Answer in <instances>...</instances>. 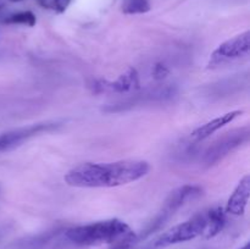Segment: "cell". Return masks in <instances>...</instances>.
<instances>
[{
    "instance_id": "14",
    "label": "cell",
    "mask_w": 250,
    "mask_h": 249,
    "mask_svg": "<svg viewBox=\"0 0 250 249\" xmlns=\"http://www.w3.org/2000/svg\"><path fill=\"white\" fill-rule=\"evenodd\" d=\"M72 0H38V4L43 9L50 10L56 14H62L70 6Z\"/></svg>"
},
{
    "instance_id": "6",
    "label": "cell",
    "mask_w": 250,
    "mask_h": 249,
    "mask_svg": "<svg viewBox=\"0 0 250 249\" xmlns=\"http://www.w3.org/2000/svg\"><path fill=\"white\" fill-rule=\"evenodd\" d=\"M249 138L250 129L248 126L229 132V133L221 137L219 141L215 142L212 145H210L207 149V151L204 153V156H203V163L208 167L215 165V164L221 161L224 158H226L232 151L236 150L237 148L242 146L243 144L248 143Z\"/></svg>"
},
{
    "instance_id": "9",
    "label": "cell",
    "mask_w": 250,
    "mask_h": 249,
    "mask_svg": "<svg viewBox=\"0 0 250 249\" xmlns=\"http://www.w3.org/2000/svg\"><path fill=\"white\" fill-rule=\"evenodd\" d=\"M250 195V176L246 175L239 183L237 185L236 189L231 194L227 202V207L225 211L231 215L241 216L246 212L247 205L249 202Z\"/></svg>"
},
{
    "instance_id": "18",
    "label": "cell",
    "mask_w": 250,
    "mask_h": 249,
    "mask_svg": "<svg viewBox=\"0 0 250 249\" xmlns=\"http://www.w3.org/2000/svg\"><path fill=\"white\" fill-rule=\"evenodd\" d=\"M10 1H12V2H19V1H23V0H10Z\"/></svg>"
},
{
    "instance_id": "17",
    "label": "cell",
    "mask_w": 250,
    "mask_h": 249,
    "mask_svg": "<svg viewBox=\"0 0 250 249\" xmlns=\"http://www.w3.org/2000/svg\"><path fill=\"white\" fill-rule=\"evenodd\" d=\"M241 249H250V243H249V242H248V243H246V244H244V246L242 247Z\"/></svg>"
},
{
    "instance_id": "7",
    "label": "cell",
    "mask_w": 250,
    "mask_h": 249,
    "mask_svg": "<svg viewBox=\"0 0 250 249\" xmlns=\"http://www.w3.org/2000/svg\"><path fill=\"white\" fill-rule=\"evenodd\" d=\"M61 126L60 122H41V124H29L27 127L11 129L0 134V153L9 151L22 145L24 142L42 133L51 132Z\"/></svg>"
},
{
    "instance_id": "5",
    "label": "cell",
    "mask_w": 250,
    "mask_h": 249,
    "mask_svg": "<svg viewBox=\"0 0 250 249\" xmlns=\"http://www.w3.org/2000/svg\"><path fill=\"white\" fill-rule=\"evenodd\" d=\"M250 51V32L246 31L229 41L220 44L212 54L208 62V68H216L226 65L238 59L246 58Z\"/></svg>"
},
{
    "instance_id": "12",
    "label": "cell",
    "mask_w": 250,
    "mask_h": 249,
    "mask_svg": "<svg viewBox=\"0 0 250 249\" xmlns=\"http://www.w3.org/2000/svg\"><path fill=\"white\" fill-rule=\"evenodd\" d=\"M150 0H124L122 12L126 15H139L150 11Z\"/></svg>"
},
{
    "instance_id": "16",
    "label": "cell",
    "mask_w": 250,
    "mask_h": 249,
    "mask_svg": "<svg viewBox=\"0 0 250 249\" xmlns=\"http://www.w3.org/2000/svg\"><path fill=\"white\" fill-rule=\"evenodd\" d=\"M141 249H154V248H153V247H151V244H150V243H146V246L142 247Z\"/></svg>"
},
{
    "instance_id": "15",
    "label": "cell",
    "mask_w": 250,
    "mask_h": 249,
    "mask_svg": "<svg viewBox=\"0 0 250 249\" xmlns=\"http://www.w3.org/2000/svg\"><path fill=\"white\" fill-rule=\"evenodd\" d=\"M170 73V70L167 68V66H165L164 63L158 62L153 68V76L155 80H163L166 76Z\"/></svg>"
},
{
    "instance_id": "8",
    "label": "cell",
    "mask_w": 250,
    "mask_h": 249,
    "mask_svg": "<svg viewBox=\"0 0 250 249\" xmlns=\"http://www.w3.org/2000/svg\"><path fill=\"white\" fill-rule=\"evenodd\" d=\"M88 87L97 94L100 93H129L139 89L141 81L136 68H128L126 72L122 73L115 81L103 80V78H94L89 82Z\"/></svg>"
},
{
    "instance_id": "10",
    "label": "cell",
    "mask_w": 250,
    "mask_h": 249,
    "mask_svg": "<svg viewBox=\"0 0 250 249\" xmlns=\"http://www.w3.org/2000/svg\"><path fill=\"white\" fill-rule=\"evenodd\" d=\"M242 114H243L242 110H234V111L226 112V114L221 115V116L207 122V124H204L203 126L198 127L197 129H194V131L190 133V137H192V139H194V141H204V139L209 138L211 134H214L215 132L221 129L222 127L231 124L232 121H234V120L238 116H241Z\"/></svg>"
},
{
    "instance_id": "3",
    "label": "cell",
    "mask_w": 250,
    "mask_h": 249,
    "mask_svg": "<svg viewBox=\"0 0 250 249\" xmlns=\"http://www.w3.org/2000/svg\"><path fill=\"white\" fill-rule=\"evenodd\" d=\"M203 194V189L199 186L194 185H185L182 187H178L173 192L170 193L167 199L161 207L160 211L154 216V219L142 229L141 233L136 234V243L148 238L153 233L164 227L166 222L181 209L185 204H187L190 200H194Z\"/></svg>"
},
{
    "instance_id": "4",
    "label": "cell",
    "mask_w": 250,
    "mask_h": 249,
    "mask_svg": "<svg viewBox=\"0 0 250 249\" xmlns=\"http://www.w3.org/2000/svg\"><path fill=\"white\" fill-rule=\"evenodd\" d=\"M205 225H207L205 212H199L187 221L171 227L170 229L161 233L160 236L154 238L149 243L153 246L154 249H165L168 246H175V244L183 243V242L192 241L197 237L203 236Z\"/></svg>"
},
{
    "instance_id": "2",
    "label": "cell",
    "mask_w": 250,
    "mask_h": 249,
    "mask_svg": "<svg viewBox=\"0 0 250 249\" xmlns=\"http://www.w3.org/2000/svg\"><path fill=\"white\" fill-rule=\"evenodd\" d=\"M65 234L68 241L77 246L110 244L111 249H129L136 244V233L120 219L102 220L71 227Z\"/></svg>"
},
{
    "instance_id": "1",
    "label": "cell",
    "mask_w": 250,
    "mask_h": 249,
    "mask_svg": "<svg viewBox=\"0 0 250 249\" xmlns=\"http://www.w3.org/2000/svg\"><path fill=\"white\" fill-rule=\"evenodd\" d=\"M149 171L150 165L143 160L83 163L66 173L65 182L78 188H112L136 182Z\"/></svg>"
},
{
    "instance_id": "11",
    "label": "cell",
    "mask_w": 250,
    "mask_h": 249,
    "mask_svg": "<svg viewBox=\"0 0 250 249\" xmlns=\"http://www.w3.org/2000/svg\"><path fill=\"white\" fill-rule=\"evenodd\" d=\"M205 219H207V225H205L203 237L207 239L219 234L226 226L227 219L224 208H212V209L205 211Z\"/></svg>"
},
{
    "instance_id": "13",
    "label": "cell",
    "mask_w": 250,
    "mask_h": 249,
    "mask_svg": "<svg viewBox=\"0 0 250 249\" xmlns=\"http://www.w3.org/2000/svg\"><path fill=\"white\" fill-rule=\"evenodd\" d=\"M4 23L7 24H23V26L33 27L37 23L36 15L32 11H19L9 15L4 20Z\"/></svg>"
}]
</instances>
